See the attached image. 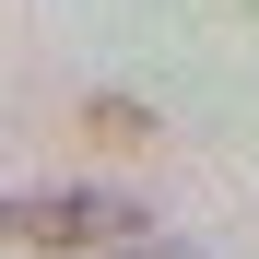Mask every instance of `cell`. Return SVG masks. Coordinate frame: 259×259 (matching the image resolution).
Instances as JSON below:
<instances>
[{
  "label": "cell",
  "mask_w": 259,
  "mask_h": 259,
  "mask_svg": "<svg viewBox=\"0 0 259 259\" xmlns=\"http://www.w3.org/2000/svg\"><path fill=\"white\" fill-rule=\"evenodd\" d=\"M106 259H212V247H189V236H130V247H106Z\"/></svg>",
  "instance_id": "cell-2"
},
{
  "label": "cell",
  "mask_w": 259,
  "mask_h": 259,
  "mask_svg": "<svg viewBox=\"0 0 259 259\" xmlns=\"http://www.w3.org/2000/svg\"><path fill=\"white\" fill-rule=\"evenodd\" d=\"M153 236V212L130 189H12L0 200V247H130Z\"/></svg>",
  "instance_id": "cell-1"
}]
</instances>
